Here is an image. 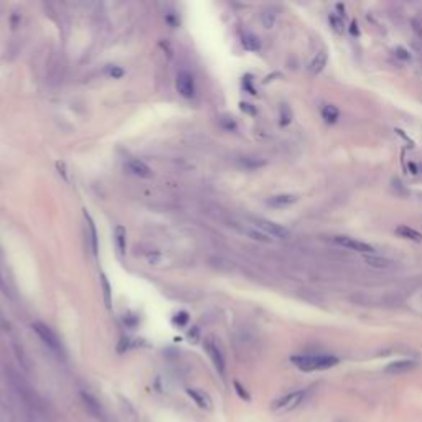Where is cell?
I'll use <instances>...</instances> for the list:
<instances>
[{
    "instance_id": "obj_1",
    "label": "cell",
    "mask_w": 422,
    "mask_h": 422,
    "mask_svg": "<svg viewBox=\"0 0 422 422\" xmlns=\"http://www.w3.org/2000/svg\"><path fill=\"white\" fill-rule=\"evenodd\" d=\"M291 361L302 371H320L338 365V358L333 354H294Z\"/></svg>"
},
{
    "instance_id": "obj_2",
    "label": "cell",
    "mask_w": 422,
    "mask_h": 422,
    "mask_svg": "<svg viewBox=\"0 0 422 422\" xmlns=\"http://www.w3.org/2000/svg\"><path fill=\"white\" fill-rule=\"evenodd\" d=\"M249 223L254 228H257L259 231H262L264 234H268L271 239H280L285 241L291 238V231L282 225H277L274 221L264 219V218H249Z\"/></svg>"
},
{
    "instance_id": "obj_3",
    "label": "cell",
    "mask_w": 422,
    "mask_h": 422,
    "mask_svg": "<svg viewBox=\"0 0 422 422\" xmlns=\"http://www.w3.org/2000/svg\"><path fill=\"white\" fill-rule=\"evenodd\" d=\"M32 328L33 331L38 335V338L41 340L43 343H45L51 351H55V353H61V342H60V338L56 337V333L51 330L47 323H43V322H33L32 323Z\"/></svg>"
},
{
    "instance_id": "obj_4",
    "label": "cell",
    "mask_w": 422,
    "mask_h": 422,
    "mask_svg": "<svg viewBox=\"0 0 422 422\" xmlns=\"http://www.w3.org/2000/svg\"><path fill=\"white\" fill-rule=\"evenodd\" d=\"M331 241L337 244V246H342L345 249L350 251H357V253L361 254H374V248L371 244H368L365 241H360L357 238H350V236H333Z\"/></svg>"
},
{
    "instance_id": "obj_5",
    "label": "cell",
    "mask_w": 422,
    "mask_h": 422,
    "mask_svg": "<svg viewBox=\"0 0 422 422\" xmlns=\"http://www.w3.org/2000/svg\"><path fill=\"white\" fill-rule=\"evenodd\" d=\"M305 391H294V392H288L284 397L277 399L276 403L272 404V411L276 412H288L295 409L297 406H300V403H303V399H305Z\"/></svg>"
},
{
    "instance_id": "obj_6",
    "label": "cell",
    "mask_w": 422,
    "mask_h": 422,
    "mask_svg": "<svg viewBox=\"0 0 422 422\" xmlns=\"http://www.w3.org/2000/svg\"><path fill=\"white\" fill-rule=\"evenodd\" d=\"M205 351L206 354L210 357L213 366L216 368V371L225 376V371H226V361H225V357H223V351H221L219 345L214 342L213 338H206L205 340Z\"/></svg>"
},
{
    "instance_id": "obj_7",
    "label": "cell",
    "mask_w": 422,
    "mask_h": 422,
    "mask_svg": "<svg viewBox=\"0 0 422 422\" xmlns=\"http://www.w3.org/2000/svg\"><path fill=\"white\" fill-rule=\"evenodd\" d=\"M176 91L187 99H191L195 96V79L188 71H180L176 75Z\"/></svg>"
},
{
    "instance_id": "obj_8",
    "label": "cell",
    "mask_w": 422,
    "mask_h": 422,
    "mask_svg": "<svg viewBox=\"0 0 422 422\" xmlns=\"http://www.w3.org/2000/svg\"><path fill=\"white\" fill-rule=\"evenodd\" d=\"M231 226L234 229H238V231L244 236H248V238L254 239V241H259V242H272L274 239H271L268 234H264L262 231H259L257 228H254L253 225H242V223H231Z\"/></svg>"
},
{
    "instance_id": "obj_9",
    "label": "cell",
    "mask_w": 422,
    "mask_h": 422,
    "mask_svg": "<svg viewBox=\"0 0 422 422\" xmlns=\"http://www.w3.org/2000/svg\"><path fill=\"white\" fill-rule=\"evenodd\" d=\"M417 366V361L414 360H397V361H392L389 365L384 368V371L388 374H401V373H407L411 371Z\"/></svg>"
},
{
    "instance_id": "obj_10",
    "label": "cell",
    "mask_w": 422,
    "mask_h": 422,
    "mask_svg": "<svg viewBox=\"0 0 422 422\" xmlns=\"http://www.w3.org/2000/svg\"><path fill=\"white\" fill-rule=\"evenodd\" d=\"M81 399H83L86 409L90 411L94 417L104 419V411H102V407H101L99 401H98V399H96L94 396H91L90 392H86V391H81Z\"/></svg>"
},
{
    "instance_id": "obj_11",
    "label": "cell",
    "mask_w": 422,
    "mask_h": 422,
    "mask_svg": "<svg viewBox=\"0 0 422 422\" xmlns=\"http://www.w3.org/2000/svg\"><path fill=\"white\" fill-rule=\"evenodd\" d=\"M127 168L130 173H134L136 176H140V179H150L152 176V168L147 165L144 160L130 159L127 162Z\"/></svg>"
},
{
    "instance_id": "obj_12",
    "label": "cell",
    "mask_w": 422,
    "mask_h": 422,
    "mask_svg": "<svg viewBox=\"0 0 422 422\" xmlns=\"http://www.w3.org/2000/svg\"><path fill=\"white\" fill-rule=\"evenodd\" d=\"M363 259H365V262L368 265H371V268L380 269V271H388V269L394 268V261H391L388 257L377 256V254H366V256H363Z\"/></svg>"
},
{
    "instance_id": "obj_13",
    "label": "cell",
    "mask_w": 422,
    "mask_h": 422,
    "mask_svg": "<svg viewBox=\"0 0 422 422\" xmlns=\"http://www.w3.org/2000/svg\"><path fill=\"white\" fill-rule=\"evenodd\" d=\"M187 394L193 399L198 407H202V409H211V397L206 394V392L195 389V388H188Z\"/></svg>"
},
{
    "instance_id": "obj_14",
    "label": "cell",
    "mask_w": 422,
    "mask_h": 422,
    "mask_svg": "<svg viewBox=\"0 0 422 422\" xmlns=\"http://www.w3.org/2000/svg\"><path fill=\"white\" fill-rule=\"evenodd\" d=\"M114 241H116V246H117V251H119V254L124 256L125 251H127V233H125V228L117 225L116 229H114Z\"/></svg>"
},
{
    "instance_id": "obj_15",
    "label": "cell",
    "mask_w": 422,
    "mask_h": 422,
    "mask_svg": "<svg viewBox=\"0 0 422 422\" xmlns=\"http://www.w3.org/2000/svg\"><path fill=\"white\" fill-rule=\"evenodd\" d=\"M396 233L401 236L404 239H409V241H414V242H422V234L419 231H416L414 228H409V226H397L396 228Z\"/></svg>"
},
{
    "instance_id": "obj_16",
    "label": "cell",
    "mask_w": 422,
    "mask_h": 422,
    "mask_svg": "<svg viewBox=\"0 0 422 422\" xmlns=\"http://www.w3.org/2000/svg\"><path fill=\"white\" fill-rule=\"evenodd\" d=\"M327 60H328L327 51H325V50L318 51V53L315 55V58L312 60V63H310V71H312L314 75L322 73V70L325 68V66H327Z\"/></svg>"
},
{
    "instance_id": "obj_17",
    "label": "cell",
    "mask_w": 422,
    "mask_h": 422,
    "mask_svg": "<svg viewBox=\"0 0 422 422\" xmlns=\"http://www.w3.org/2000/svg\"><path fill=\"white\" fill-rule=\"evenodd\" d=\"M297 202V198L294 195H277L268 199V205L274 206V208H284V206H288Z\"/></svg>"
},
{
    "instance_id": "obj_18",
    "label": "cell",
    "mask_w": 422,
    "mask_h": 422,
    "mask_svg": "<svg viewBox=\"0 0 422 422\" xmlns=\"http://www.w3.org/2000/svg\"><path fill=\"white\" fill-rule=\"evenodd\" d=\"M241 43H242V47L246 48L248 51L261 50V41H259V38H257L256 35H253V33H244L242 38H241Z\"/></svg>"
},
{
    "instance_id": "obj_19",
    "label": "cell",
    "mask_w": 422,
    "mask_h": 422,
    "mask_svg": "<svg viewBox=\"0 0 422 422\" xmlns=\"http://www.w3.org/2000/svg\"><path fill=\"white\" fill-rule=\"evenodd\" d=\"M84 219L87 221V228H90V234H91V248H93V254H98V233H96V226L94 221L91 218V214L84 210Z\"/></svg>"
},
{
    "instance_id": "obj_20",
    "label": "cell",
    "mask_w": 422,
    "mask_h": 422,
    "mask_svg": "<svg viewBox=\"0 0 422 422\" xmlns=\"http://www.w3.org/2000/svg\"><path fill=\"white\" fill-rule=\"evenodd\" d=\"M322 117L325 119V122L335 124L338 121V117H340V110H338L337 106L327 104V106H323V109H322Z\"/></svg>"
},
{
    "instance_id": "obj_21",
    "label": "cell",
    "mask_w": 422,
    "mask_h": 422,
    "mask_svg": "<svg viewBox=\"0 0 422 422\" xmlns=\"http://www.w3.org/2000/svg\"><path fill=\"white\" fill-rule=\"evenodd\" d=\"M99 280H101V288H102V295H104L106 307L110 308V303H113V291H110V284L106 277V274H101Z\"/></svg>"
},
{
    "instance_id": "obj_22",
    "label": "cell",
    "mask_w": 422,
    "mask_h": 422,
    "mask_svg": "<svg viewBox=\"0 0 422 422\" xmlns=\"http://www.w3.org/2000/svg\"><path fill=\"white\" fill-rule=\"evenodd\" d=\"M276 13H274L272 10H265L262 12V15H261V20H262V24L265 28H272L274 24H276Z\"/></svg>"
},
{
    "instance_id": "obj_23",
    "label": "cell",
    "mask_w": 422,
    "mask_h": 422,
    "mask_svg": "<svg viewBox=\"0 0 422 422\" xmlns=\"http://www.w3.org/2000/svg\"><path fill=\"white\" fill-rule=\"evenodd\" d=\"M106 75L113 79H121L124 76V70L121 66H116V64H109L106 68Z\"/></svg>"
},
{
    "instance_id": "obj_24",
    "label": "cell",
    "mask_w": 422,
    "mask_h": 422,
    "mask_svg": "<svg viewBox=\"0 0 422 422\" xmlns=\"http://www.w3.org/2000/svg\"><path fill=\"white\" fill-rule=\"evenodd\" d=\"M234 391H236V394H238L242 399V401H251L249 392L246 391V388H244L239 381H234Z\"/></svg>"
},
{
    "instance_id": "obj_25",
    "label": "cell",
    "mask_w": 422,
    "mask_h": 422,
    "mask_svg": "<svg viewBox=\"0 0 422 422\" xmlns=\"http://www.w3.org/2000/svg\"><path fill=\"white\" fill-rule=\"evenodd\" d=\"M292 121V114H291V110H288L287 106H282L280 107V125H287V124H291Z\"/></svg>"
},
{
    "instance_id": "obj_26",
    "label": "cell",
    "mask_w": 422,
    "mask_h": 422,
    "mask_svg": "<svg viewBox=\"0 0 422 422\" xmlns=\"http://www.w3.org/2000/svg\"><path fill=\"white\" fill-rule=\"evenodd\" d=\"M190 320V317L187 312H179L175 317H173V323L175 325H179V327H183V325H187Z\"/></svg>"
},
{
    "instance_id": "obj_27",
    "label": "cell",
    "mask_w": 422,
    "mask_h": 422,
    "mask_svg": "<svg viewBox=\"0 0 422 422\" xmlns=\"http://www.w3.org/2000/svg\"><path fill=\"white\" fill-rule=\"evenodd\" d=\"M330 24L333 25V30H335V32H338V33L343 32V24H342V20L337 18L335 15L330 17Z\"/></svg>"
},
{
    "instance_id": "obj_28",
    "label": "cell",
    "mask_w": 422,
    "mask_h": 422,
    "mask_svg": "<svg viewBox=\"0 0 422 422\" xmlns=\"http://www.w3.org/2000/svg\"><path fill=\"white\" fill-rule=\"evenodd\" d=\"M241 109L244 110V113H248V114H256V109L248 104V102H241Z\"/></svg>"
},
{
    "instance_id": "obj_29",
    "label": "cell",
    "mask_w": 422,
    "mask_h": 422,
    "mask_svg": "<svg viewBox=\"0 0 422 422\" xmlns=\"http://www.w3.org/2000/svg\"><path fill=\"white\" fill-rule=\"evenodd\" d=\"M0 292L5 294V295H9V287H7L5 279L2 277V274H0Z\"/></svg>"
},
{
    "instance_id": "obj_30",
    "label": "cell",
    "mask_w": 422,
    "mask_h": 422,
    "mask_svg": "<svg viewBox=\"0 0 422 422\" xmlns=\"http://www.w3.org/2000/svg\"><path fill=\"white\" fill-rule=\"evenodd\" d=\"M354 27H358V25H357V21H353V24H351V33H353V35H354V33H358V28H354Z\"/></svg>"
}]
</instances>
